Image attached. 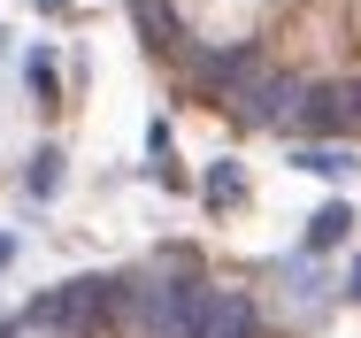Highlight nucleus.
I'll list each match as a JSON object with an SVG mask.
<instances>
[{"instance_id": "nucleus-1", "label": "nucleus", "mask_w": 361, "mask_h": 338, "mask_svg": "<svg viewBox=\"0 0 361 338\" xmlns=\"http://www.w3.org/2000/svg\"><path fill=\"white\" fill-rule=\"evenodd\" d=\"M200 277L192 270H146L131 284H116L123 300V331L131 338H200Z\"/></svg>"}, {"instance_id": "nucleus-2", "label": "nucleus", "mask_w": 361, "mask_h": 338, "mask_svg": "<svg viewBox=\"0 0 361 338\" xmlns=\"http://www.w3.org/2000/svg\"><path fill=\"white\" fill-rule=\"evenodd\" d=\"M108 308H116V277H70V284H54L47 300H31L23 331H54V338H100Z\"/></svg>"}, {"instance_id": "nucleus-3", "label": "nucleus", "mask_w": 361, "mask_h": 338, "mask_svg": "<svg viewBox=\"0 0 361 338\" xmlns=\"http://www.w3.org/2000/svg\"><path fill=\"white\" fill-rule=\"evenodd\" d=\"M300 131H361V77H346V85H307L300 92Z\"/></svg>"}, {"instance_id": "nucleus-4", "label": "nucleus", "mask_w": 361, "mask_h": 338, "mask_svg": "<svg viewBox=\"0 0 361 338\" xmlns=\"http://www.w3.org/2000/svg\"><path fill=\"white\" fill-rule=\"evenodd\" d=\"M262 331V315H254V300L246 292H200V338H254Z\"/></svg>"}, {"instance_id": "nucleus-5", "label": "nucleus", "mask_w": 361, "mask_h": 338, "mask_svg": "<svg viewBox=\"0 0 361 338\" xmlns=\"http://www.w3.org/2000/svg\"><path fill=\"white\" fill-rule=\"evenodd\" d=\"M346 231H354V207H346V200L315 207V223H307V254H323V246H338Z\"/></svg>"}, {"instance_id": "nucleus-6", "label": "nucleus", "mask_w": 361, "mask_h": 338, "mask_svg": "<svg viewBox=\"0 0 361 338\" xmlns=\"http://www.w3.org/2000/svg\"><path fill=\"white\" fill-rule=\"evenodd\" d=\"M246 200V169H238V162H216V169H208V207H238Z\"/></svg>"}, {"instance_id": "nucleus-7", "label": "nucleus", "mask_w": 361, "mask_h": 338, "mask_svg": "<svg viewBox=\"0 0 361 338\" xmlns=\"http://www.w3.org/2000/svg\"><path fill=\"white\" fill-rule=\"evenodd\" d=\"M292 162H300V169H315V177H354V154H338V146H300Z\"/></svg>"}, {"instance_id": "nucleus-8", "label": "nucleus", "mask_w": 361, "mask_h": 338, "mask_svg": "<svg viewBox=\"0 0 361 338\" xmlns=\"http://www.w3.org/2000/svg\"><path fill=\"white\" fill-rule=\"evenodd\" d=\"M54 185H62V154H54V146H39V154H31V193L47 200Z\"/></svg>"}, {"instance_id": "nucleus-9", "label": "nucleus", "mask_w": 361, "mask_h": 338, "mask_svg": "<svg viewBox=\"0 0 361 338\" xmlns=\"http://www.w3.org/2000/svg\"><path fill=\"white\" fill-rule=\"evenodd\" d=\"M346 300H361V262H354V277H346Z\"/></svg>"}]
</instances>
